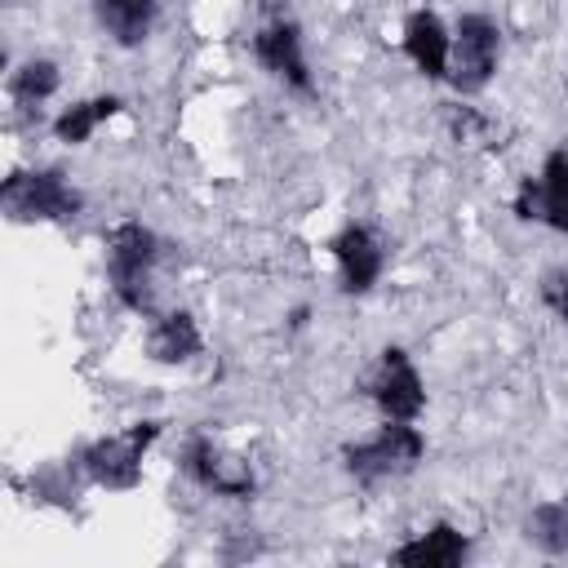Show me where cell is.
Instances as JSON below:
<instances>
[{"label": "cell", "mask_w": 568, "mask_h": 568, "mask_svg": "<svg viewBox=\"0 0 568 568\" xmlns=\"http://www.w3.org/2000/svg\"><path fill=\"white\" fill-rule=\"evenodd\" d=\"M155 266H160V235L133 217L111 226L106 235V280L120 306L138 315H155Z\"/></svg>", "instance_id": "cell-1"}, {"label": "cell", "mask_w": 568, "mask_h": 568, "mask_svg": "<svg viewBox=\"0 0 568 568\" xmlns=\"http://www.w3.org/2000/svg\"><path fill=\"white\" fill-rule=\"evenodd\" d=\"M0 209L9 222H71L84 209V195L67 182L62 169H18L0 186Z\"/></svg>", "instance_id": "cell-2"}, {"label": "cell", "mask_w": 568, "mask_h": 568, "mask_svg": "<svg viewBox=\"0 0 568 568\" xmlns=\"http://www.w3.org/2000/svg\"><path fill=\"white\" fill-rule=\"evenodd\" d=\"M422 453H426L422 430H417L413 422H390V417H386V426H382L373 439L342 444V466H346V475H351L355 484L373 488V484H382V479H395V475L413 470V466L422 462Z\"/></svg>", "instance_id": "cell-3"}, {"label": "cell", "mask_w": 568, "mask_h": 568, "mask_svg": "<svg viewBox=\"0 0 568 568\" xmlns=\"http://www.w3.org/2000/svg\"><path fill=\"white\" fill-rule=\"evenodd\" d=\"M164 422H138V426H124L115 435H102L93 439L84 453H80V466L93 484L102 488H115V493H129L142 484V457L146 448L160 439Z\"/></svg>", "instance_id": "cell-4"}, {"label": "cell", "mask_w": 568, "mask_h": 568, "mask_svg": "<svg viewBox=\"0 0 568 568\" xmlns=\"http://www.w3.org/2000/svg\"><path fill=\"white\" fill-rule=\"evenodd\" d=\"M497 53H501V31L493 18L484 13H462L453 27V49H448V80L457 93H479L493 71H497Z\"/></svg>", "instance_id": "cell-5"}, {"label": "cell", "mask_w": 568, "mask_h": 568, "mask_svg": "<svg viewBox=\"0 0 568 568\" xmlns=\"http://www.w3.org/2000/svg\"><path fill=\"white\" fill-rule=\"evenodd\" d=\"M364 395L390 422H417V413L426 408V382L404 346H382L377 368L364 377Z\"/></svg>", "instance_id": "cell-6"}, {"label": "cell", "mask_w": 568, "mask_h": 568, "mask_svg": "<svg viewBox=\"0 0 568 568\" xmlns=\"http://www.w3.org/2000/svg\"><path fill=\"white\" fill-rule=\"evenodd\" d=\"M182 470H186L204 493L235 497V501L253 497V488H257L253 466H248L240 453H231L226 444H217L213 435H204V430H195V435L186 439V448H182Z\"/></svg>", "instance_id": "cell-7"}, {"label": "cell", "mask_w": 568, "mask_h": 568, "mask_svg": "<svg viewBox=\"0 0 568 568\" xmlns=\"http://www.w3.org/2000/svg\"><path fill=\"white\" fill-rule=\"evenodd\" d=\"M515 217L546 222L550 231L568 235V151H550L537 178H524L515 191Z\"/></svg>", "instance_id": "cell-8"}, {"label": "cell", "mask_w": 568, "mask_h": 568, "mask_svg": "<svg viewBox=\"0 0 568 568\" xmlns=\"http://www.w3.org/2000/svg\"><path fill=\"white\" fill-rule=\"evenodd\" d=\"M253 58H257L275 80H284L293 93H311V89H315L311 67H306V49H302V27H297V22H288V18L266 22V27L253 36Z\"/></svg>", "instance_id": "cell-9"}, {"label": "cell", "mask_w": 568, "mask_h": 568, "mask_svg": "<svg viewBox=\"0 0 568 568\" xmlns=\"http://www.w3.org/2000/svg\"><path fill=\"white\" fill-rule=\"evenodd\" d=\"M333 257H337V275H342V293L359 297L368 293L377 280H382V266H386V248L377 240L373 226L364 222H346L337 235H333Z\"/></svg>", "instance_id": "cell-10"}, {"label": "cell", "mask_w": 568, "mask_h": 568, "mask_svg": "<svg viewBox=\"0 0 568 568\" xmlns=\"http://www.w3.org/2000/svg\"><path fill=\"white\" fill-rule=\"evenodd\" d=\"M448 49H453V36L439 22V13L413 9L404 18V53L413 58V67L426 80H448Z\"/></svg>", "instance_id": "cell-11"}, {"label": "cell", "mask_w": 568, "mask_h": 568, "mask_svg": "<svg viewBox=\"0 0 568 568\" xmlns=\"http://www.w3.org/2000/svg\"><path fill=\"white\" fill-rule=\"evenodd\" d=\"M466 559H470V537L457 532L453 524H430L426 532L390 550V564H404V568H457Z\"/></svg>", "instance_id": "cell-12"}, {"label": "cell", "mask_w": 568, "mask_h": 568, "mask_svg": "<svg viewBox=\"0 0 568 568\" xmlns=\"http://www.w3.org/2000/svg\"><path fill=\"white\" fill-rule=\"evenodd\" d=\"M204 351V337H200V324L191 311H169V315H155L151 320V333H146V355L155 364H186Z\"/></svg>", "instance_id": "cell-13"}, {"label": "cell", "mask_w": 568, "mask_h": 568, "mask_svg": "<svg viewBox=\"0 0 568 568\" xmlns=\"http://www.w3.org/2000/svg\"><path fill=\"white\" fill-rule=\"evenodd\" d=\"M155 9H160V0H93V13L102 22V31L124 49H133L151 36Z\"/></svg>", "instance_id": "cell-14"}, {"label": "cell", "mask_w": 568, "mask_h": 568, "mask_svg": "<svg viewBox=\"0 0 568 568\" xmlns=\"http://www.w3.org/2000/svg\"><path fill=\"white\" fill-rule=\"evenodd\" d=\"M120 111H124V98H115V93L84 98V102L67 106V111L53 120V133H58V142L80 146V142H89V133H93L102 120H111V115H120Z\"/></svg>", "instance_id": "cell-15"}, {"label": "cell", "mask_w": 568, "mask_h": 568, "mask_svg": "<svg viewBox=\"0 0 568 568\" xmlns=\"http://www.w3.org/2000/svg\"><path fill=\"white\" fill-rule=\"evenodd\" d=\"M524 537L541 550V555H564L568 550V497H550L537 501L524 519Z\"/></svg>", "instance_id": "cell-16"}, {"label": "cell", "mask_w": 568, "mask_h": 568, "mask_svg": "<svg viewBox=\"0 0 568 568\" xmlns=\"http://www.w3.org/2000/svg\"><path fill=\"white\" fill-rule=\"evenodd\" d=\"M58 84H62V75H58V62H49V58H31V62H22V67L13 71V80H9V93H13V102H22V106H36V102L53 98V93H58Z\"/></svg>", "instance_id": "cell-17"}, {"label": "cell", "mask_w": 568, "mask_h": 568, "mask_svg": "<svg viewBox=\"0 0 568 568\" xmlns=\"http://www.w3.org/2000/svg\"><path fill=\"white\" fill-rule=\"evenodd\" d=\"M541 302L568 324V271H550V275L541 280Z\"/></svg>", "instance_id": "cell-18"}]
</instances>
